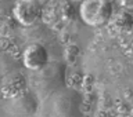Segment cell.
<instances>
[{
  "label": "cell",
  "mask_w": 133,
  "mask_h": 117,
  "mask_svg": "<svg viewBox=\"0 0 133 117\" xmlns=\"http://www.w3.org/2000/svg\"><path fill=\"white\" fill-rule=\"evenodd\" d=\"M81 19L89 26H103L112 17L110 0H83L79 6Z\"/></svg>",
  "instance_id": "1"
},
{
  "label": "cell",
  "mask_w": 133,
  "mask_h": 117,
  "mask_svg": "<svg viewBox=\"0 0 133 117\" xmlns=\"http://www.w3.org/2000/svg\"><path fill=\"white\" fill-rule=\"evenodd\" d=\"M75 10L74 6L68 0H56L50 3L47 7H43L42 18L46 19V22L54 24V22H71L74 18Z\"/></svg>",
  "instance_id": "4"
},
{
  "label": "cell",
  "mask_w": 133,
  "mask_h": 117,
  "mask_svg": "<svg viewBox=\"0 0 133 117\" xmlns=\"http://www.w3.org/2000/svg\"><path fill=\"white\" fill-rule=\"evenodd\" d=\"M108 22L118 33L133 35V10L122 8L114 17H111Z\"/></svg>",
  "instance_id": "7"
},
{
  "label": "cell",
  "mask_w": 133,
  "mask_h": 117,
  "mask_svg": "<svg viewBox=\"0 0 133 117\" xmlns=\"http://www.w3.org/2000/svg\"><path fill=\"white\" fill-rule=\"evenodd\" d=\"M79 55V48L74 44H69L68 47L64 50V58L68 64H74L76 61V58Z\"/></svg>",
  "instance_id": "10"
},
{
  "label": "cell",
  "mask_w": 133,
  "mask_h": 117,
  "mask_svg": "<svg viewBox=\"0 0 133 117\" xmlns=\"http://www.w3.org/2000/svg\"><path fill=\"white\" fill-rule=\"evenodd\" d=\"M12 103H14L15 109H22L19 112V114H32L33 112L36 110V102L33 97L28 95L26 92L22 94L21 97L12 99Z\"/></svg>",
  "instance_id": "8"
},
{
  "label": "cell",
  "mask_w": 133,
  "mask_h": 117,
  "mask_svg": "<svg viewBox=\"0 0 133 117\" xmlns=\"http://www.w3.org/2000/svg\"><path fill=\"white\" fill-rule=\"evenodd\" d=\"M119 6L122 8H128V10H133V0H118Z\"/></svg>",
  "instance_id": "11"
},
{
  "label": "cell",
  "mask_w": 133,
  "mask_h": 117,
  "mask_svg": "<svg viewBox=\"0 0 133 117\" xmlns=\"http://www.w3.org/2000/svg\"><path fill=\"white\" fill-rule=\"evenodd\" d=\"M64 68L61 64H47L43 69L37 70V77H36V84L39 91H54L64 83Z\"/></svg>",
  "instance_id": "3"
},
{
  "label": "cell",
  "mask_w": 133,
  "mask_h": 117,
  "mask_svg": "<svg viewBox=\"0 0 133 117\" xmlns=\"http://www.w3.org/2000/svg\"><path fill=\"white\" fill-rule=\"evenodd\" d=\"M22 62L26 69L32 70V72H37L49 64V52L43 44L32 43L24 50Z\"/></svg>",
  "instance_id": "5"
},
{
  "label": "cell",
  "mask_w": 133,
  "mask_h": 117,
  "mask_svg": "<svg viewBox=\"0 0 133 117\" xmlns=\"http://www.w3.org/2000/svg\"><path fill=\"white\" fill-rule=\"evenodd\" d=\"M2 94L6 99H15L28 91V81L21 73H10L2 81Z\"/></svg>",
  "instance_id": "6"
},
{
  "label": "cell",
  "mask_w": 133,
  "mask_h": 117,
  "mask_svg": "<svg viewBox=\"0 0 133 117\" xmlns=\"http://www.w3.org/2000/svg\"><path fill=\"white\" fill-rule=\"evenodd\" d=\"M17 29V21L12 15L0 14V37H10Z\"/></svg>",
  "instance_id": "9"
},
{
  "label": "cell",
  "mask_w": 133,
  "mask_h": 117,
  "mask_svg": "<svg viewBox=\"0 0 133 117\" xmlns=\"http://www.w3.org/2000/svg\"><path fill=\"white\" fill-rule=\"evenodd\" d=\"M43 6L39 0H17L12 7V17L18 25L32 26L42 19Z\"/></svg>",
  "instance_id": "2"
}]
</instances>
